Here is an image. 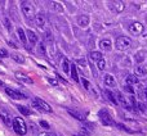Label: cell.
I'll return each mask as SVG.
<instances>
[{
    "label": "cell",
    "mask_w": 147,
    "mask_h": 136,
    "mask_svg": "<svg viewBox=\"0 0 147 136\" xmlns=\"http://www.w3.org/2000/svg\"><path fill=\"white\" fill-rule=\"evenodd\" d=\"M12 127H13V130H14L16 134L20 135V136L26 135V132H27V126H26V122L23 121V118H21V117H16V118L13 119Z\"/></svg>",
    "instance_id": "cell-1"
},
{
    "label": "cell",
    "mask_w": 147,
    "mask_h": 136,
    "mask_svg": "<svg viewBox=\"0 0 147 136\" xmlns=\"http://www.w3.org/2000/svg\"><path fill=\"white\" fill-rule=\"evenodd\" d=\"M21 9H22L23 15H25L28 21L34 19V17H35V8H34V5L31 4L30 1H23L22 4H21Z\"/></svg>",
    "instance_id": "cell-2"
},
{
    "label": "cell",
    "mask_w": 147,
    "mask_h": 136,
    "mask_svg": "<svg viewBox=\"0 0 147 136\" xmlns=\"http://www.w3.org/2000/svg\"><path fill=\"white\" fill-rule=\"evenodd\" d=\"M132 45V40H130L128 36H119L115 41V46H116L117 50H127L128 48H130Z\"/></svg>",
    "instance_id": "cell-3"
},
{
    "label": "cell",
    "mask_w": 147,
    "mask_h": 136,
    "mask_svg": "<svg viewBox=\"0 0 147 136\" xmlns=\"http://www.w3.org/2000/svg\"><path fill=\"white\" fill-rule=\"evenodd\" d=\"M98 117L101 118V121L103 122V125H106V126H115V125H116L107 109H101V111L98 112Z\"/></svg>",
    "instance_id": "cell-4"
},
{
    "label": "cell",
    "mask_w": 147,
    "mask_h": 136,
    "mask_svg": "<svg viewBox=\"0 0 147 136\" xmlns=\"http://www.w3.org/2000/svg\"><path fill=\"white\" fill-rule=\"evenodd\" d=\"M32 107H35L36 109H40V111H43V112H48V113L52 112V107L40 98H34L32 99Z\"/></svg>",
    "instance_id": "cell-5"
},
{
    "label": "cell",
    "mask_w": 147,
    "mask_h": 136,
    "mask_svg": "<svg viewBox=\"0 0 147 136\" xmlns=\"http://www.w3.org/2000/svg\"><path fill=\"white\" fill-rule=\"evenodd\" d=\"M115 99H116L117 104H121V107H124L125 109H132V104H130L129 99H127L121 93H116L115 94Z\"/></svg>",
    "instance_id": "cell-6"
},
{
    "label": "cell",
    "mask_w": 147,
    "mask_h": 136,
    "mask_svg": "<svg viewBox=\"0 0 147 136\" xmlns=\"http://www.w3.org/2000/svg\"><path fill=\"white\" fill-rule=\"evenodd\" d=\"M5 93H7L12 99H16V100H21V99L27 98L26 94H22V93H20V91L14 90V89H10V87H5Z\"/></svg>",
    "instance_id": "cell-7"
},
{
    "label": "cell",
    "mask_w": 147,
    "mask_h": 136,
    "mask_svg": "<svg viewBox=\"0 0 147 136\" xmlns=\"http://www.w3.org/2000/svg\"><path fill=\"white\" fill-rule=\"evenodd\" d=\"M0 118L3 119V122H4L8 127L12 126V122H13L12 116H10V113L5 108H0Z\"/></svg>",
    "instance_id": "cell-8"
},
{
    "label": "cell",
    "mask_w": 147,
    "mask_h": 136,
    "mask_svg": "<svg viewBox=\"0 0 147 136\" xmlns=\"http://www.w3.org/2000/svg\"><path fill=\"white\" fill-rule=\"evenodd\" d=\"M143 30H145V27H143L142 23L140 22H133L132 25L129 26V32L132 33V35H141V33L143 32Z\"/></svg>",
    "instance_id": "cell-9"
},
{
    "label": "cell",
    "mask_w": 147,
    "mask_h": 136,
    "mask_svg": "<svg viewBox=\"0 0 147 136\" xmlns=\"http://www.w3.org/2000/svg\"><path fill=\"white\" fill-rule=\"evenodd\" d=\"M110 9L115 13H121L124 10V3L123 1H111L109 4Z\"/></svg>",
    "instance_id": "cell-10"
},
{
    "label": "cell",
    "mask_w": 147,
    "mask_h": 136,
    "mask_svg": "<svg viewBox=\"0 0 147 136\" xmlns=\"http://www.w3.org/2000/svg\"><path fill=\"white\" fill-rule=\"evenodd\" d=\"M32 21H34V23H35V26H38V27H40V28H43L44 26L47 25V18H45V15H43V14H36Z\"/></svg>",
    "instance_id": "cell-11"
},
{
    "label": "cell",
    "mask_w": 147,
    "mask_h": 136,
    "mask_svg": "<svg viewBox=\"0 0 147 136\" xmlns=\"http://www.w3.org/2000/svg\"><path fill=\"white\" fill-rule=\"evenodd\" d=\"M67 112H69V113L71 114L74 118L79 119V121H85V118H86L85 114L81 113L80 111H76V109H71V108H69V109H67Z\"/></svg>",
    "instance_id": "cell-12"
},
{
    "label": "cell",
    "mask_w": 147,
    "mask_h": 136,
    "mask_svg": "<svg viewBox=\"0 0 147 136\" xmlns=\"http://www.w3.org/2000/svg\"><path fill=\"white\" fill-rule=\"evenodd\" d=\"M26 39H28V43H30L31 45H36V44H38V35L31 30L26 31Z\"/></svg>",
    "instance_id": "cell-13"
},
{
    "label": "cell",
    "mask_w": 147,
    "mask_h": 136,
    "mask_svg": "<svg viewBox=\"0 0 147 136\" xmlns=\"http://www.w3.org/2000/svg\"><path fill=\"white\" fill-rule=\"evenodd\" d=\"M103 82L106 83L107 87H115V86H116V80H115L111 75H105Z\"/></svg>",
    "instance_id": "cell-14"
},
{
    "label": "cell",
    "mask_w": 147,
    "mask_h": 136,
    "mask_svg": "<svg viewBox=\"0 0 147 136\" xmlns=\"http://www.w3.org/2000/svg\"><path fill=\"white\" fill-rule=\"evenodd\" d=\"M99 48L105 51H110L111 50V40L110 39H102L99 41Z\"/></svg>",
    "instance_id": "cell-15"
},
{
    "label": "cell",
    "mask_w": 147,
    "mask_h": 136,
    "mask_svg": "<svg viewBox=\"0 0 147 136\" xmlns=\"http://www.w3.org/2000/svg\"><path fill=\"white\" fill-rule=\"evenodd\" d=\"M103 94H105V98H106L110 103L114 104V105H117V101H116V99H115V93H112V91H110L109 89H106Z\"/></svg>",
    "instance_id": "cell-16"
},
{
    "label": "cell",
    "mask_w": 147,
    "mask_h": 136,
    "mask_svg": "<svg viewBox=\"0 0 147 136\" xmlns=\"http://www.w3.org/2000/svg\"><path fill=\"white\" fill-rule=\"evenodd\" d=\"M16 78L20 80V81H22V82H25V83H28V85H32L34 83V81L31 80L28 76L23 75V73H21V72H16Z\"/></svg>",
    "instance_id": "cell-17"
},
{
    "label": "cell",
    "mask_w": 147,
    "mask_h": 136,
    "mask_svg": "<svg viewBox=\"0 0 147 136\" xmlns=\"http://www.w3.org/2000/svg\"><path fill=\"white\" fill-rule=\"evenodd\" d=\"M147 75V69L143 66H136L134 67V76L136 77H145Z\"/></svg>",
    "instance_id": "cell-18"
},
{
    "label": "cell",
    "mask_w": 147,
    "mask_h": 136,
    "mask_svg": "<svg viewBox=\"0 0 147 136\" xmlns=\"http://www.w3.org/2000/svg\"><path fill=\"white\" fill-rule=\"evenodd\" d=\"M76 22H78V25L80 26V27H86V26L89 25V17L85 15V14L79 15L78 19H76Z\"/></svg>",
    "instance_id": "cell-19"
},
{
    "label": "cell",
    "mask_w": 147,
    "mask_h": 136,
    "mask_svg": "<svg viewBox=\"0 0 147 136\" xmlns=\"http://www.w3.org/2000/svg\"><path fill=\"white\" fill-rule=\"evenodd\" d=\"M81 83H83V85H84V87H85L86 90H89V91H90L92 94H94V95H98V94L96 93V90H94V89L92 87V83L89 82V81L86 80V78H81Z\"/></svg>",
    "instance_id": "cell-20"
},
{
    "label": "cell",
    "mask_w": 147,
    "mask_h": 136,
    "mask_svg": "<svg viewBox=\"0 0 147 136\" xmlns=\"http://www.w3.org/2000/svg\"><path fill=\"white\" fill-rule=\"evenodd\" d=\"M17 33H18V37H20L21 43H22L25 46H27V39H26V32L22 30V28H18V30H17Z\"/></svg>",
    "instance_id": "cell-21"
},
{
    "label": "cell",
    "mask_w": 147,
    "mask_h": 136,
    "mask_svg": "<svg viewBox=\"0 0 147 136\" xmlns=\"http://www.w3.org/2000/svg\"><path fill=\"white\" fill-rule=\"evenodd\" d=\"M125 82H127V85H128V86L136 85V83L138 82V78L136 77L134 75H128L127 77H125Z\"/></svg>",
    "instance_id": "cell-22"
},
{
    "label": "cell",
    "mask_w": 147,
    "mask_h": 136,
    "mask_svg": "<svg viewBox=\"0 0 147 136\" xmlns=\"http://www.w3.org/2000/svg\"><path fill=\"white\" fill-rule=\"evenodd\" d=\"M49 5H51V8L53 10H56V12H58V13H61V12H63V7H62L59 3H56V1H51L49 3Z\"/></svg>",
    "instance_id": "cell-23"
},
{
    "label": "cell",
    "mask_w": 147,
    "mask_h": 136,
    "mask_svg": "<svg viewBox=\"0 0 147 136\" xmlns=\"http://www.w3.org/2000/svg\"><path fill=\"white\" fill-rule=\"evenodd\" d=\"M90 58L93 59V61L98 62L99 59H102V53H101V51H97V50L92 51V53H90Z\"/></svg>",
    "instance_id": "cell-24"
},
{
    "label": "cell",
    "mask_w": 147,
    "mask_h": 136,
    "mask_svg": "<svg viewBox=\"0 0 147 136\" xmlns=\"http://www.w3.org/2000/svg\"><path fill=\"white\" fill-rule=\"evenodd\" d=\"M10 57H12V59H13V61H16V62H17V63H23V62H25V58H23V57L21 55V54L13 53Z\"/></svg>",
    "instance_id": "cell-25"
},
{
    "label": "cell",
    "mask_w": 147,
    "mask_h": 136,
    "mask_svg": "<svg viewBox=\"0 0 147 136\" xmlns=\"http://www.w3.org/2000/svg\"><path fill=\"white\" fill-rule=\"evenodd\" d=\"M17 108H18V111H20L22 114H25V116H30V114H31V111L27 108V107H25V105H18Z\"/></svg>",
    "instance_id": "cell-26"
},
{
    "label": "cell",
    "mask_w": 147,
    "mask_h": 136,
    "mask_svg": "<svg viewBox=\"0 0 147 136\" xmlns=\"http://www.w3.org/2000/svg\"><path fill=\"white\" fill-rule=\"evenodd\" d=\"M81 130H85V131H88L89 134H90V131L94 130V126H93V123H86V122H84V123L81 125Z\"/></svg>",
    "instance_id": "cell-27"
},
{
    "label": "cell",
    "mask_w": 147,
    "mask_h": 136,
    "mask_svg": "<svg viewBox=\"0 0 147 136\" xmlns=\"http://www.w3.org/2000/svg\"><path fill=\"white\" fill-rule=\"evenodd\" d=\"M62 67H63L65 73H70V69H71V67H70V61H69V59H63Z\"/></svg>",
    "instance_id": "cell-28"
},
{
    "label": "cell",
    "mask_w": 147,
    "mask_h": 136,
    "mask_svg": "<svg viewBox=\"0 0 147 136\" xmlns=\"http://www.w3.org/2000/svg\"><path fill=\"white\" fill-rule=\"evenodd\" d=\"M3 25L7 27L8 31H12V23H10V21H9V18H8V17L3 18Z\"/></svg>",
    "instance_id": "cell-29"
},
{
    "label": "cell",
    "mask_w": 147,
    "mask_h": 136,
    "mask_svg": "<svg viewBox=\"0 0 147 136\" xmlns=\"http://www.w3.org/2000/svg\"><path fill=\"white\" fill-rule=\"evenodd\" d=\"M70 72H71V76L72 78L75 81H79V76H78V71H76V66L74 64V66H71V69H70Z\"/></svg>",
    "instance_id": "cell-30"
},
{
    "label": "cell",
    "mask_w": 147,
    "mask_h": 136,
    "mask_svg": "<svg viewBox=\"0 0 147 136\" xmlns=\"http://www.w3.org/2000/svg\"><path fill=\"white\" fill-rule=\"evenodd\" d=\"M145 53L143 51H140V53L136 54V61H137V63H142L143 59H145Z\"/></svg>",
    "instance_id": "cell-31"
},
{
    "label": "cell",
    "mask_w": 147,
    "mask_h": 136,
    "mask_svg": "<svg viewBox=\"0 0 147 136\" xmlns=\"http://www.w3.org/2000/svg\"><path fill=\"white\" fill-rule=\"evenodd\" d=\"M97 67H98V69L103 71L105 68H106V61H105L103 58H102V59H99V61L97 62Z\"/></svg>",
    "instance_id": "cell-32"
},
{
    "label": "cell",
    "mask_w": 147,
    "mask_h": 136,
    "mask_svg": "<svg viewBox=\"0 0 147 136\" xmlns=\"http://www.w3.org/2000/svg\"><path fill=\"white\" fill-rule=\"evenodd\" d=\"M36 45H38L39 53H40L41 55H44V54L47 53V51H45V46H44V43H38V44H36Z\"/></svg>",
    "instance_id": "cell-33"
},
{
    "label": "cell",
    "mask_w": 147,
    "mask_h": 136,
    "mask_svg": "<svg viewBox=\"0 0 147 136\" xmlns=\"http://www.w3.org/2000/svg\"><path fill=\"white\" fill-rule=\"evenodd\" d=\"M7 57H9V54H8V51L5 50V49H0V58H7Z\"/></svg>",
    "instance_id": "cell-34"
},
{
    "label": "cell",
    "mask_w": 147,
    "mask_h": 136,
    "mask_svg": "<svg viewBox=\"0 0 147 136\" xmlns=\"http://www.w3.org/2000/svg\"><path fill=\"white\" fill-rule=\"evenodd\" d=\"M40 126L43 127V129H47V130H49V127H51L47 121H40Z\"/></svg>",
    "instance_id": "cell-35"
},
{
    "label": "cell",
    "mask_w": 147,
    "mask_h": 136,
    "mask_svg": "<svg viewBox=\"0 0 147 136\" xmlns=\"http://www.w3.org/2000/svg\"><path fill=\"white\" fill-rule=\"evenodd\" d=\"M76 63H78V66H81V67H85V61H84V59H78V61H76Z\"/></svg>",
    "instance_id": "cell-36"
},
{
    "label": "cell",
    "mask_w": 147,
    "mask_h": 136,
    "mask_svg": "<svg viewBox=\"0 0 147 136\" xmlns=\"http://www.w3.org/2000/svg\"><path fill=\"white\" fill-rule=\"evenodd\" d=\"M125 90H127L129 94H134V90H133V89H132V86H128V85H125Z\"/></svg>",
    "instance_id": "cell-37"
},
{
    "label": "cell",
    "mask_w": 147,
    "mask_h": 136,
    "mask_svg": "<svg viewBox=\"0 0 147 136\" xmlns=\"http://www.w3.org/2000/svg\"><path fill=\"white\" fill-rule=\"evenodd\" d=\"M48 81L51 82V85H53V86H57V85H58V82H57L56 80H53V78H48Z\"/></svg>",
    "instance_id": "cell-38"
},
{
    "label": "cell",
    "mask_w": 147,
    "mask_h": 136,
    "mask_svg": "<svg viewBox=\"0 0 147 136\" xmlns=\"http://www.w3.org/2000/svg\"><path fill=\"white\" fill-rule=\"evenodd\" d=\"M142 96H143V98H145L146 100H147V87H146V89H143V90H142Z\"/></svg>",
    "instance_id": "cell-39"
},
{
    "label": "cell",
    "mask_w": 147,
    "mask_h": 136,
    "mask_svg": "<svg viewBox=\"0 0 147 136\" xmlns=\"http://www.w3.org/2000/svg\"><path fill=\"white\" fill-rule=\"evenodd\" d=\"M72 136H83L81 134H75V135H72Z\"/></svg>",
    "instance_id": "cell-40"
},
{
    "label": "cell",
    "mask_w": 147,
    "mask_h": 136,
    "mask_svg": "<svg viewBox=\"0 0 147 136\" xmlns=\"http://www.w3.org/2000/svg\"><path fill=\"white\" fill-rule=\"evenodd\" d=\"M39 136H47L45 134H40V135H39Z\"/></svg>",
    "instance_id": "cell-41"
},
{
    "label": "cell",
    "mask_w": 147,
    "mask_h": 136,
    "mask_svg": "<svg viewBox=\"0 0 147 136\" xmlns=\"http://www.w3.org/2000/svg\"><path fill=\"white\" fill-rule=\"evenodd\" d=\"M0 86H3V82H1V81H0Z\"/></svg>",
    "instance_id": "cell-42"
},
{
    "label": "cell",
    "mask_w": 147,
    "mask_h": 136,
    "mask_svg": "<svg viewBox=\"0 0 147 136\" xmlns=\"http://www.w3.org/2000/svg\"><path fill=\"white\" fill-rule=\"evenodd\" d=\"M146 21H147V17H146Z\"/></svg>",
    "instance_id": "cell-43"
}]
</instances>
